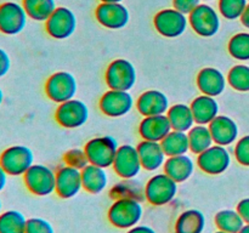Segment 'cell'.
I'll return each mask as SVG.
<instances>
[{"mask_svg":"<svg viewBox=\"0 0 249 233\" xmlns=\"http://www.w3.org/2000/svg\"><path fill=\"white\" fill-rule=\"evenodd\" d=\"M143 208L140 200L135 199H116L109 206L107 217L117 228L129 230L140 222Z\"/></svg>","mask_w":249,"mask_h":233,"instance_id":"1","label":"cell"},{"mask_svg":"<svg viewBox=\"0 0 249 233\" xmlns=\"http://www.w3.org/2000/svg\"><path fill=\"white\" fill-rule=\"evenodd\" d=\"M177 193L178 182L165 172L153 175L145 184V199L155 206H163L172 203Z\"/></svg>","mask_w":249,"mask_h":233,"instance_id":"2","label":"cell"},{"mask_svg":"<svg viewBox=\"0 0 249 233\" xmlns=\"http://www.w3.org/2000/svg\"><path fill=\"white\" fill-rule=\"evenodd\" d=\"M23 182L34 196H50L56 191V171L48 165L33 164L23 175Z\"/></svg>","mask_w":249,"mask_h":233,"instance_id":"3","label":"cell"},{"mask_svg":"<svg viewBox=\"0 0 249 233\" xmlns=\"http://www.w3.org/2000/svg\"><path fill=\"white\" fill-rule=\"evenodd\" d=\"M189 24L199 36L212 38L220 29V14L208 2H201L189 15Z\"/></svg>","mask_w":249,"mask_h":233,"instance_id":"4","label":"cell"},{"mask_svg":"<svg viewBox=\"0 0 249 233\" xmlns=\"http://www.w3.org/2000/svg\"><path fill=\"white\" fill-rule=\"evenodd\" d=\"M118 142L112 136H99L88 141L84 150L90 164L108 169L113 165L114 157L118 150Z\"/></svg>","mask_w":249,"mask_h":233,"instance_id":"5","label":"cell"},{"mask_svg":"<svg viewBox=\"0 0 249 233\" xmlns=\"http://www.w3.org/2000/svg\"><path fill=\"white\" fill-rule=\"evenodd\" d=\"M33 164L34 154L27 146H10L0 154V165L9 176H23Z\"/></svg>","mask_w":249,"mask_h":233,"instance_id":"6","label":"cell"},{"mask_svg":"<svg viewBox=\"0 0 249 233\" xmlns=\"http://www.w3.org/2000/svg\"><path fill=\"white\" fill-rule=\"evenodd\" d=\"M136 69L130 61L125 58H116L107 67L105 82L112 90L129 91L136 83Z\"/></svg>","mask_w":249,"mask_h":233,"instance_id":"7","label":"cell"},{"mask_svg":"<svg viewBox=\"0 0 249 233\" xmlns=\"http://www.w3.org/2000/svg\"><path fill=\"white\" fill-rule=\"evenodd\" d=\"M155 29L164 38L174 39L182 35L189 26V16L174 7L160 10L153 17Z\"/></svg>","mask_w":249,"mask_h":233,"instance_id":"8","label":"cell"},{"mask_svg":"<svg viewBox=\"0 0 249 233\" xmlns=\"http://www.w3.org/2000/svg\"><path fill=\"white\" fill-rule=\"evenodd\" d=\"M77 90V80L68 72L53 73L45 83L46 96L58 104L74 99Z\"/></svg>","mask_w":249,"mask_h":233,"instance_id":"9","label":"cell"},{"mask_svg":"<svg viewBox=\"0 0 249 233\" xmlns=\"http://www.w3.org/2000/svg\"><path fill=\"white\" fill-rule=\"evenodd\" d=\"M28 15L22 4L5 1L0 4V33L5 35H17L27 26Z\"/></svg>","mask_w":249,"mask_h":233,"instance_id":"10","label":"cell"},{"mask_svg":"<svg viewBox=\"0 0 249 233\" xmlns=\"http://www.w3.org/2000/svg\"><path fill=\"white\" fill-rule=\"evenodd\" d=\"M231 164V154L225 146L215 145L197 155L196 165L207 175H221Z\"/></svg>","mask_w":249,"mask_h":233,"instance_id":"11","label":"cell"},{"mask_svg":"<svg viewBox=\"0 0 249 233\" xmlns=\"http://www.w3.org/2000/svg\"><path fill=\"white\" fill-rule=\"evenodd\" d=\"M46 33L53 39L63 40L72 35L77 29L74 12L65 6H57L45 22Z\"/></svg>","mask_w":249,"mask_h":233,"instance_id":"12","label":"cell"},{"mask_svg":"<svg viewBox=\"0 0 249 233\" xmlns=\"http://www.w3.org/2000/svg\"><path fill=\"white\" fill-rule=\"evenodd\" d=\"M55 119L62 128L77 129L88 121L89 109L83 101L72 99L58 104L55 112Z\"/></svg>","mask_w":249,"mask_h":233,"instance_id":"13","label":"cell"},{"mask_svg":"<svg viewBox=\"0 0 249 233\" xmlns=\"http://www.w3.org/2000/svg\"><path fill=\"white\" fill-rule=\"evenodd\" d=\"M112 166L122 179H135L142 169L138 148L133 145L119 146Z\"/></svg>","mask_w":249,"mask_h":233,"instance_id":"14","label":"cell"},{"mask_svg":"<svg viewBox=\"0 0 249 233\" xmlns=\"http://www.w3.org/2000/svg\"><path fill=\"white\" fill-rule=\"evenodd\" d=\"M99 107L106 116L119 118L126 116L131 111L134 107V99L129 91L109 89L100 99Z\"/></svg>","mask_w":249,"mask_h":233,"instance_id":"15","label":"cell"},{"mask_svg":"<svg viewBox=\"0 0 249 233\" xmlns=\"http://www.w3.org/2000/svg\"><path fill=\"white\" fill-rule=\"evenodd\" d=\"M95 17L107 29H122L130 21L129 10L122 2H101L95 10Z\"/></svg>","mask_w":249,"mask_h":233,"instance_id":"16","label":"cell"},{"mask_svg":"<svg viewBox=\"0 0 249 233\" xmlns=\"http://www.w3.org/2000/svg\"><path fill=\"white\" fill-rule=\"evenodd\" d=\"M83 188L82 170L70 165H62L56 171V193L63 199L77 196Z\"/></svg>","mask_w":249,"mask_h":233,"instance_id":"17","label":"cell"},{"mask_svg":"<svg viewBox=\"0 0 249 233\" xmlns=\"http://www.w3.org/2000/svg\"><path fill=\"white\" fill-rule=\"evenodd\" d=\"M169 107L167 95L160 90H147L136 100V109L143 116L167 114Z\"/></svg>","mask_w":249,"mask_h":233,"instance_id":"18","label":"cell"},{"mask_svg":"<svg viewBox=\"0 0 249 233\" xmlns=\"http://www.w3.org/2000/svg\"><path fill=\"white\" fill-rule=\"evenodd\" d=\"M196 83L197 87L202 94L212 97H218L225 91L228 79L218 68L206 67L198 72Z\"/></svg>","mask_w":249,"mask_h":233,"instance_id":"19","label":"cell"},{"mask_svg":"<svg viewBox=\"0 0 249 233\" xmlns=\"http://www.w3.org/2000/svg\"><path fill=\"white\" fill-rule=\"evenodd\" d=\"M172 130V125L167 114L145 116L139 124V133L142 140L155 141V142H162Z\"/></svg>","mask_w":249,"mask_h":233,"instance_id":"20","label":"cell"},{"mask_svg":"<svg viewBox=\"0 0 249 233\" xmlns=\"http://www.w3.org/2000/svg\"><path fill=\"white\" fill-rule=\"evenodd\" d=\"M136 148H138L142 169L147 171H156L162 167L168 158L160 142L142 140L136 146Z\"/></svg>","mask_w":249,"mask_h":233,"instance_id":"21","label":"cell"},{"mask_svg":"<svg viewBox=\"0 0 249 233\" xmlns=\"http://www.w3.org/2000/svg\"><path fill=\"white\" fill-rule=\"evenodd\" d=\"M213 141L215 145L230 146L237 140L238 126L232 118L228 116L219 114L211 124H209Z\"/></svg>","mask_w":249,"mask_h":233,"instance_id":"22","label":"cell"},{"mask_svg":"<svg viewBox=\"0 0 249 233\" xmlns=\"http://www.w3.org/2000/svg\"><path fill=\"white\" fill-rule=\"evenodd\" d=\"M195 123L209 125L219 116V103L215 97L201 94L195 97L190 104Z\"/></svg>","mask_w":249,"mask_h":233,"instance_id":"23","label":"cell"},{"mask_svg":"<svg viewBox=\"0 0 249 233\" xmlns=\"http://www.w3.org/2000/svg\"><path fill=\"white\" fill-rule=\"evenodd\" d=\"M163 167L168 176L172 177L178 183H181L187 181L194 175L196 164L190 155L182 154L168 157Z\"/></svg>","mask_w":249,"mask_h":233,"instance_id":"24","label":"cell"},{"mask_svg":"<svg viewBox=\"0 0 249 233\" xmlns=\"http://www.w3.org/2000/svg\"><path fill=\"white\" fill-rule=\"evenodd\" d=\"M83 188L91 194H99L108 184V174L106 169L94 164H88L82 170Z\"/></svg>","mask_w":249,"mask_h":233,"instance_id":"25","label":"cell"},{"mask_svg":"<svg viewBox=\"0 0 249 233\" xmlns=\"http://www.w3.org/2000/svg\"><path fill=\"white\" fill-rule=\"evenodd\" d=\"M206 228V216L197 209L185 210L178 216L174 225L175 233H203Z\"/></svg>","mask_w":249,"mask_h":233,"instance_id":"26","label":"cell"},{"mask_svg":"<svg viewBox=\"0 0 249 233\" xmlns=\"http://www.w3.org/2000/svg\"><path fill=\"white\" fill-rule=\"evenodd\" d=\"M109 196L114 200L116 199H135V200L142 201L145 199V184L135 179H122V181L112 186Z\"/></svg>","mask_w":249,"mask_h":233,"instance_id":"27","label":"cell"},{"mask_svg":"<svg viewBox=\"0 0 249 233\" xmlns=\"http://www.w3.org/2000/svg\"><path fill=\"white\" fill-rule=\"evenodd\" d=\"M167 116L169 119L173 130L187 133L196 124L191 107L189 104L177 103L174 106L169 107L167 112Z\"/></svg>","mask_w":249,"mask_h":233,"instance_id":"28","label":"cell"},{"mask_svg":"<svg viewBox=\"0 0 249 233\" xmlns=\"http://www.w3.org/2000/svg\"><path fill=\"white\" fill-rule=\"evenodd\" d=\"M190 143V150L195 155L201 154L206 150H208L211 146L214 145L213 136H212L211 129L208 125H202V124H195L189 131H187Z\"/></svg>","mask_w":249,"mask_h":233,"instance_id":"29","label":"cell"},{"mask_svg":"<svg viewBox=\"0 0 249 233\" xmlns=\"http://www.w3.org/2000/svg\"><path fill=\"white\" fill-rule=\"evenodd\" d=\"M167 157L186 154L190 150L189 136L184 131L172 130L160 142Z\"/></svg>","mask_w":249,"mask_h":233,"instance_id":"30","label":"cell"},{"mask_svg":"<svg viewBox=\"0 0 249 233\" xmlns=\"http://www.w3.org/2000/svg\"><path fill=\"white\" fill-rule=\"evenodd\" d=\"M21 4L28 18L36 22H46L57 7L55 0H22Z\"/></svg>","mask_w":249,"mask_h":233,"instance_id":"31","label":"cell"},{"mask_svg":"<svg viewBox=\"0 0 249 233\" xmlns=\"http://www.w3.org/2000/svg\"><path fill=\"white\" fill-rule=\"evenodd\" d=\"M214 222L218 230L229 233H238L246 225L240 213L232 209H224L218 211L214 217Z\"/></svg>","mask_w":249,"mask_h":233,"instance_id":"32","label":"cell"},{"mask_svg":"<svg viewBox=\"0 0 249 233\" xmlns=\"http://www.w3.org/2000/svg\"><path fill=\"white\" fill-rule=\"evenodd\" d=\"M27 218L21 211L6 210L0 214V233H26Z\"/></svg>","mask_w":249,"mask_h":233,"instance_id":"33","label":"cell"},{"mask_svg":"<svg viewBox=\"0 0 249 233\" xmlns=\"http://www.w3.org/2000/svg\"><path fill=\"white\" fill-rule=\"evenodd\" d=\"M229 53L238 61L249 60V33L241 32L235 34L228 44Z\"/></svg>","mask_w":249,"mask_h":233,"instance_id":"34","label":"cell"},{"mask_svg":"<svg viewBox=\"0 0 249 233\" xmlns=\"http://www.w3.org/2000/svg\"><path fill=\"white\" fill-rule=\"evenodd\" d=\"M228 83L237 91H249V67L246 65H236L229 70Z\"/></svg>","mask_w":249,"mask_h":233,"instance_id":"35","label":"cell"},{"mask_svg":"<svg viewBox=\"0 0 249 233\" xmlns=\"http://www.w3.org/2000/svg\"><path fill=\"white\" fill-rule=\"evenodd\" d=\"M247 0H218V11L229 21L240 19L247 7Z\"/></svg>","mask_w":249,"mask_h":233,"instance_id":"36","label":"cell"},{"mask_svg":"<svg viewBox=\"0 0 249 233\" xmlns=\"http://www.w3.org/2000/svg\"><path fill=\"white\" fill-rule=\"evenodd\" d=\"M63 162H65L66 165H70V166L79 170H83L89 164L87 153H85L84 150H80V148H72V150H67L63 155Z\"/></svg>","mask_w":249,"mask_h":233,"instance_id":"37","label":"cell"},{"mask_svg":"<svg viewBox=\"0 0 249 233\" xmlns=\"http://www.w3.org/2000/svg\"><path fill=\"white\" fill-rule=\"evenodd\" d=\"M26 233H55L48 220L41 217H32L27 220Z\"/></svg>","mask_w":249,"mask_h":233,"instance_id":"38","label":"cell"},{"mask_svg":"<svg viewBox=\"0 0 249 233\" xmlns=\"http://www.w3.org/2000/svg\"><path fill=\"white\" fill-rule=\"evenodd\" d=\"M233 154H235L236 160L241 165L249 166V135L243 136L237 141L235 150H233Z\"/></svg>","mask_w":249,"mask_h":233,"instance_id":"39","label":"cell"},{"mask_svg":"<svg viewBox=\"0 0 249 233\" xmlns=\"http://www.w3.org/2000/svg\"><path fill=\"white\" fill-rule=\"evenodd\" d=\"M201 2L202 0H173V7L189 16Z\"/></svg>","mask_w":249,"mask_h":233,"instance_id":"40","label":"cell"},{"mask_svg":"<svg viewBox=\"0 0 249 233\" xmlns=\"http://www.w3.org/2000/svg\"><path fill=\"white\" fill-rule=\"evenodd\" d=\"M11 68V58L9 53L0 48V78H4Z\"/></svg>","mask_w":249,"mask_h":233,"instance_id":"41","label":"cell"},{"mask_svg":"<svg viewBox=\"0 0 249 233\" xmlns=\"http://www.w3.org/2000/svg\"><path fill=\"white\" fill-rule=\"evenodd\" d=\"M236 210L240 213V215L242 216L243 221L246 223H249V198H245L237 204V209Z\"/></svg>","mask_w":249,"mask_h":233,"instance_id":"42","label":"cell"},{"mask_svg":"<svg viewBox=\"0 0 249 233\" xmlns=\"http://www.w3.org/2000/svg\"><path fill=\"white\" fill-rule=\"evenodd\" d=\"M126 233H157L152 227L146 225H136L134 227L129 228Z\"/></svg>","mask_w":249,"mask_h":233,"instance_id":"43","label":"cell"},{"mask_svg":"<svg viewBox=\"0 0 249 233\" xmlns=\"http://www.w3.org/2000/svg\"><path fill=\"white\" fill-rule=\"evenodd\" d=\"M7 177H9V175H7V172L5 171L1 167V165H0V192H1L2 189L5 188V186H6Z\"/></svg>","mask_w":249,"mask_h":233,"instance_id":"44","label":"cell"},{"mask_svg":"<svg viewBox=\"0 0 249 233\" xmlns=\"http://www.w3.org/2000/svg\"><path fill=\"white\" fill-rule=\"evenodd\" d=\"M241 22H242L243 26L246 27V28L249 29V2L247 5V7H246V10L243 11L242 16H241Z\"/></svg>","mask_w":249,"mask_h":233,"instance_id":"45","label":"cell"},{"mask_svg":"<svg viewBox=\"0 0 249 233\" xmlns=\"http://www.w3.org/2000/svg\"><path fill=\"white\" fill-rule=\"evenodd\" d=\"M238 233H249V223H246V225L241 228V231Z\"/></svg>","mask_w":249,"mask_h":233,"instance_id":"46","label":"cell"},{"mask_svg":"<svg viewBox=\"0 0 249 233\" xmlns=\"http://www.w3.org/2000/svg\"><path fill=\"white\" fill-rule=\"evenodd\" d=\"M2 102H4V91H2V89L0 87V106L2 104Z\"/></svg>","mask_w":249,"mask_h":233,"instance_id":"47","label":"cell"},{"mask_svg":"<svg viewBox=\"0 0 249 233\" xmlns=\"http://www.w3.org/2000/svg\"><path fill=\"white\" fill-rule=\"evenodd\" d=\"M123 0H100V2H122Z\"/></svg>","mask_w":249,"mask_h":233,"instance_id":"48","label":"cell"},{"mask_svg":"<svg viewBox=\"0 0 249 233\" xmlns=\"http://www.w3.org/2000/svg\"><path fill=\"white\" fill-rule=\"evenodd\" d=\"M2 201H1V199H0V214H1L2 213Z\"/></svg>","mask_w":249,"mask_h":233,"instance_id":"49","label":"cell"},{"mask_svg":"<svg viewBox=\"0 0 249 233\" xmlns=\"http://www.w3.org/2000/svg\"><path fill=\"white\" fill-rule=\"evenodd\" d=\"M214 233H229V232H224V231H220V230H218V231H216V232H214Z\"/></svg>","mask_w":249,"mask_h":233,"instance_id":"50","label":"cell"},{"mask_svg":"<svg viewBox=\"0 0 249 233\" xmlns=\"http://www.w3.org/2000/svg\"><path fill=\"white\" fill-rule=\"evenodd\" d=\"M203 2H209V1H214V0H202Z\"/></svg>","mask_w":249,"mask_h":233,"instance_id":"51","label":"cell"}]
</instances>
